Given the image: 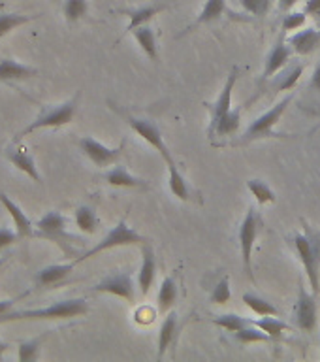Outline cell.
<instances>
[{
    "label": "cell",
    "instance_id": "6da1fadb",
    "mask_svg": "<svg viewBox=\"0 0 320 362\" xmlns=\"http://www.w3.org/2000/svg\"><path fill=\"white\" fill-rule=\"evenodd\" d=\"M89 313V304L85 298H68L53 302L47 308H36V310L8 311L0 322L13 321H61V319H76Z\"/></svg>",
    "mask_w": 320,
    "mask_h": 362
},
{
    "label": "cell",
    "instance_id": "7a4b0ae2",
    "mask_svg": "<svg viewBox=\"0 0 320 362\" xmlns=\"http://www.w3.org/2000/svg\"><path fill=\"white\" fill-rule=\"evenodd\" d=\"M294 245L298 251V257L305 268V276L309 281L313 294H319L320 291V234L319 232L307 230L298 232L294 236Z\"/></svg>",
    "mask_w": 320,
    "mask_h": 362
},
{
    "label": "cell",
    "instance_id": "3957f363",
    "mask_svg": "<svg viewBox=\"0 0 320 362\" xmlns=\"http://www.w3.org/2000/svg\"><path fill=\"white\" fill-rule=\"evenodd\" d=\"M78 102H79V93L76 96H72L70 100L62 102L59 106L47 107L44 112L40 113L38 117L34 119L32 123H28L23 130H19L13 138V144L21 141L23 138H27L36 130L42 129H59V127H64V124L72 123L73 115H76V110H78Z\"/></svg>",
    "mask_w": 320,
    "mask_h": 362
},
{
    "label": "cell",
    "instance_id": "277c9868",
    "mask_svg": "<svg viewBox=\"0 0 320 362\" xmlns=\"http://www.w3.org/2000/svg\"><path fill=\"white\" fill-rule=\"evenodd\" d=\"M146 242H149L146 236L138 234L134 228H130V226L126 225V221L121 219L117 225L113 226L112 230L107 232L106 236L102 238L100 242L96 243L95 247H90L89 251H85L83 255L76 257L73 262L79 264V262H83V260L93 259V257H96V255L104 253V251H109V249L126 247V245H143Z\"/></svg>",
    "mask_w": 320,
    "mask_h": 362
},
{
    "label": "cell",
    "instance_id": "5b68a950",
    "mask_svg": "<svg viewBox=\"0 0 320 362\" xmlns=\"http://www.w3.org/2000/svg\"><path fill=\"white\" fill-rule=\"evenodd\" d=\"M34 236L45 238L49 242L57 243L59 247L64 251L68 257H76V249L72 247V243L76 242V238L72 234H68L66 230V217L61 211H49L45 214L42 219L36 223V232Z\"/></svg>",
    "mask_w": 320,
    "mask_h": 362
},
{
    "label": "cell",
    "instance_id": "8992f818",
    "mask_svg": "<svg viewBox=\"0 0 320 362\" xmlns=\"http://www.w3.org/2000/svg\"><path fill=\"white\" fill-rule=\"evenodd\" d=\"M294 95L285 96L283 100H279L273 107H270L268 112L262 113L260 117H256L253 123L249 124L247 130H245V134H243V141H253V140H262V138H270V136H283V134H275L273 129H275V124L281 121L283 113L290 106V102H292Z\"/></svg>",
    "mask_w": 320,
    "mask_h": 362
},
{
    "label": "cell",
    "instance_id": "52a82bcc",
    "mask_svg": "<svg viewBox=\"0 0 320 362\" xmlns=\"http://www.w3.org/2000/svg\"><path fill=\"white\" fill-rule=\"evenodd\" d=\"M260 230V217L256 214V209L249 208L247 215L243 217L242 225H239V249H242V260L245 274L249 279L254 283V274H253V247L254 240L259 236Z\"/></svg>",
    "mask_w": 320,
    "mask_h": 362
},
{
    "label": "cell",
    "instance_id": "ba28073f",
    "mask_svg": "<svg viewBox=\"0 0 320 362\" xmlns=\"http://www.w3.org/2000/svg\"><path fill=\"white\" fill-rule=\"evenodd\" d=\"M124 146H126V140H123L117 147H107L104 146L102 141L90 138V136H85L79 140V149L85 153V157L89 158L90 163L96 164L98 168H106V166H112L113 163H117L119 157L123 155Z\"/></svg>",
    "mask_w": 320,
    "mask_h": 362
},
{
    "label": "cell",
    "instance_id": "9c48e42d",
    "mask_svg": "<svg viewBox=\"0 0 320 362\" xmlns=\"http://www.w3.org/2000/svg\"><path fill=\"white\" fill-rule=\"evenodd\" d=\"M123 115L126 117V123L130 124V129L134 130L138 136H141V138H143V140H146L153 149H157V151L160 153V157L164 158V163L174 160V157H172V153H170L168 146H166V141H164L162 134H160V130H158L157 124L151 123V121H147V119H140V117H134V115H129V113H123Z\"/></svg>",
    "mask_w": 320,
    "mask_h": 362
},
{
    "label": "cell",
    "instance_id": "30bf717a",
    "mask_svg": "<svg viewBox=\"0 0 320 362\" xmlns=\"http://www.w3.org/2000/svg\"><path fill=\"white\" fill-rule=\"evenodd\" d=\"M93 293L113 294V296L126 300L130 304L136 300V287L130 272H113V274L104 277L102 281L96 283L93 287Z\"/></svg>",
    "mask_w": 320,
    "mask_h": 362
},
{
    "label": "cell",
    "instance_id": "8fae6325",
    "mask_svg": "<svg viewBox=\"0 0 320 362\" xmlns=\"http://www.w3.org/2000/svg\"><path fill=\"white\" fill-rule=\"evenodd\" d=\"M315 298V294H309L304 287H300L298 302H296V308H294V322L304 332H313L316 327Z\"/></svg>",
    "mask_w": 320,
    "mask_h": 362
},
{
    "label": "cell",
    "instance_id": "7c38bea8",
    "mask_svg": "<svg viewBox=\"0 0 320 362\" xmlns=\"http://www.w3.org/2000/svg\"><path fill=\"white\" fill-rule=\"evenodd\" d=\"M237 78H239V68L237 66H232L230 74H228V78H226V83L220 90L219 98L215 100L213 106L211 107V123H209V136L213 134V129L215 124L219 123L220 117L226 115V113L232 110V95H234V87L237 83Z\"/></svg>",
    "mask_w": 320,
    "mask_h": 362
},
{
    "label": "cell",
    "instance_id": "4fadbf2b",
    "mask_svg": "<svg viewBox=\"0 0 320 362\" xmlns=\"http://www.w3.org/2000/svg\"><path fill=\"white\" fill-rule=\"evenodd\" d=\"M155 277H157V259H155L151 243L146 242L141 245V266L138 272V287L143 296H147L151 291Z\"/></svg>",
    "mask_w": 320,
    "mask_h": 362
},
{
    "label": "cell",
    "instance_id": "5bb4252c",
    "mask_svg": "<svg viewBox=\"0 0 320 362\" xmlns=\"http://www.w3.org/2000/svg\"><path fill=\"white\" fill-rule=\"evenodd\" d=\"M6 157H8V160H10L19 172L28 175V177L32 181H36V183H42V175H40L38 172V166L34 163V157L28 153L27 147H8V149H6Z\"/></svg>",
    "mask_w": 320,
    "mask_h": 362
},
{
    "label": "cell",
    "instance_id": "9a60e30c",
    "mask_svg": "<svg viewBox=\"0 0 320 362\" xmlns=\"http://www.w3.org/2000/svg\"><path fill=\"white\" fill-rule=\"evenodd\" d=\"M0 204L4 206L6 211L10 214V217L13 219V225H16V230L17 234L21 238H32L34 236V226H32V221L28 219L25 211H23L19 206H17L13 200H11L4 191H0Z\"/></svg>",
    "mask_w": 320,
    "mask_h": 362
},
{
    "label": "cell",
    "instance_id": "2e32d148",
    "mask_svg": "<svg viewBox=\"0 0 320 362\" xmlns=\"http://www.w3.org/2000/svg\"><path fill=\"white\" fill-rule=\"evenodd\" d=\"M292 47L290 45H287L283 40H279L273 47H271V51L268 53V57H266L264 61V74H262V78L268 79L271 78L273 74L279 72L285 64H287L288 61H290V57H292Z\"/></svg>",
    "mask_w": 320,
    "mask_h": 362
},
{
    "label": "cell",
    "instance_id": "e0dca14e",
    "mask_svg": "<svg viewBox=\"0 0 320 362\" xmlns=\"http://www.w3.org/2000/svg\"><path fill=\"white\" fill-rule=\"evenodd\" d=\"M76 262H68V264H51L45 266L36 274V287L47 288L53 285H59L72 274Z\"/></svg>",
    "mask_w": 320,
    "mask_h": 362
},
{
    "label": "cell",
    "instance_id": "ac0fdd59",
    "mask_svg": "<svg viewBox=\"0 0 320 362\" xmlns=\"http://www.w3.org/2000/svg\"><path fill=\"white\" fill-rule=\"evenodd\" d=\"M38 68L21 64V62L13 61V59H2L0 61V81L11 83V81H19V79H30L38 76Z\"/></svg>",
    "mask_w": 320,
    "mask_h": 362
},
{
    "label": "cell",
    "instance_id": "d6986e66",
    "mask_svg": "<svg viewBox=\"0 0 320 362\" xmlns=\"http://www.w3.org/2000/svg\"><path fill=\"white\" fill-rule=\"evenodd\" d=\"M288 44L298 55H309L320 45V30H316V28L300 30L288 38Z\"/></svg>",
    "mask_w": 320,
    "mask_h": 362
},
{
    "label": "cell",
    "instance_id": "ffe728a7",
    "mask_svg": "<svg viewBox=\"0 0 320 362\" xmlns=\"http://www.w3.org/2000/svg\"><path fill=\"white\" fill-rule=\"evenodd\" d=\"M226 11V0H206V4H203L202 11H200V16L196 17V21L189 25V27L179 34L181 36H185V34L192 33L194 28L200 27V25H208V23H213L217 19H220V16Z\"/></svg>",
    "mask_w": 320,
    "mask_h": 362
},
{
    "label": "cell",
    "instance_id": "44dd1931",
    "mask_svg": "<svg viewBox=\"0 0 320 362\" xmlns=\"http://www.w3.org/2000/svg\"><path fill=\"white\" fill-rule=\"evenodd\" d=\"M106 181L113 187H126V189H149V183L141 177H136L124 168V166H115L106 174Z\"/></svg>",
    "mask_w": 320,
    "mask_h": 362
},
{
    "label": "cell",
    "instance_id": "7402d4cb",
    "mask_svg": "<svg viewBox=\"0 0 320 362\" xmlns=\"http://www.w3.org/2000/svg\"><path fill=\"white\" fill-rule=\"evenodd\" d=\"M168 8V6L164 4H151V6H143V8H138V10H123V13L130 17L129 27H126V33H132L134 28L141 27V25H147V23L151 21L153 17L160 13Z\"/></svg>",
    "mask_w": 320,
    "mask_h": 362
},
{
    "label": "cell",
    "instance_id": "603a6c76",
    "mask_svg": "<svg viewBox=\"0 0 320 362\" xmlns=\"http://www.w3.org/2000/svg\"><path fill=\"white\" fill-rule=\"evenodd\" d=\"M168 164V185H170V191H172V194L174 197H177L179 200H183V202H186V200H191V187H189V183H186V180L183 177V174L179 172V168H177V164H175V160H170Z\"/></svg>",
    "mask_w": 320,
    "mask_h": 362
},
{
    "label": "cell",
    "instance_id": "cb8c5ba5",
    "mask_svg": "<svg viewBox=\"0 0 320 362\" xmlns=\"http://www.w3.org/2000/svg\"><path fill=\"white\" fill-rule=\"evenodd\" d=\"M132 36L138 42L143 53H146L151 61L157 62L158 61V45H157V36L153 33L151 27H147V25H141V27L134 28L132 30Z\"/></svg>",
    "mask_w": 320,
    "mask_h": 362
},
{
    "label": "cell",
    "instance_id": "d4e9b609",
    "mask_svg": "<svg viewBox=\"0 0 320 362\" xmlns=\"http://www.w3.org/2000/svg\"><path fill=\"white\" fill-rule=\"evenodd\" d=\"M175 332H177V315L175 313H168V317L164 319L162 327L158 330V361H162V356L166 355V351H168V347L174 341Z\"/></svg>",
    "mask_w": 320,
    "mask_h": 362
},
{
    "label": "cell",
    "instance_id": "484cf974",
    "mask_svg": "<svg viewBox=\"0 0 320 362\" xmlns=\"http://www.w3.org/2000/svg\"><path fill=\"white\" fill-rule=\"evenodd\" d=\"M175 300H177V287H175V279L172 276L164 277L162 285L158 288L157 294V305L158 311L168 315V311L175 305Z\"/></svg>",
    "mask_w": 320,
    "mask_h": 362
},
{
    "label": "cell",
    "instance_id": "4316f807",
    "mask_svg": "<svg viewBox=\"0 0 320 362\" xmlns=\"http://www.w3.org/2000/svg\"><path fill=\"white\" fill-rule=\"evenodd\" d=\"M242 112H243V107H232L230 112L226 113V115H223L219 123L215 124L213 134L217 136L236 134L237 130H239V124H242Z\"/></svg>",
    "mask_w": 320,
    "mask_h": 362
},
{
    "label": "cell",
    "instance_id": "83f0119b",
    "mask_svg": "<svg viewBox=\"0 0 320 362\" xmlns=\"http://www.w3.org/2000/svg\"><path fill=\"white\" fill-rule=\"evenodd\" d=\"M73 221H76V226L79 230L85 232V234H95L98 230V217H96V211L90 206H79L76 209V215H73Z\"/></svg>",
    "mask_w": 320,
    "mask_h": 362
},
{
    "label": "cell",
    "instance_id": "f1b7e54d",
    "mask_svg": "<svg viewBox=\"0 0 320 362\" xmlns=\"http://www.w3.org/2000/svg\"><path fill=\"white\" fill-rule=\"evenodd\" d=\"M254 327H259L260 330H264L271 339H281L283 332L288 330V322L281 321L277 315H264L262 319L253 321Z\"/></svg>",
    "mask_w": 320,
    "mask_h": 362
},
{
    "label": "cell",
    "instance_id": "f546056e",
    "mask_svg": "<svg viewBox=\"0 0 320 362\" xmlns=\"http://www.w3.org/2000/svg\"><path fill=\"white\" fill-rule=\"evenodd\" d=\"M47 336H49V332L42 334L40 338L28 339V341H23V344H19V351H17V358H19V361H21V362L38 361L40 349H42V344H44Z\"/></svg>",
    "mask_w": 320,
    "mask_h": 362
},
{
    "label": "cell",
    "instance_id": "4dcf8cb0",
    "mask_svg": "<svg viewBox=\"0 0 320 362\" xmlns=\"http://www.w3.org/2000/svg\"><path fill=\"white\" fill-rule=\"evenodd\" d=\"M243 302L251 308V310L256 313L259 317L264 315H279V310H277L275 305L270 304L268 300L260 298L259 294L254 293H245L243 294Z\"/></svg>",
    "mask_w": 320,
    "mask_h": 362
},
{
    "label": "cell",
    "instance_id": "1f68e13d",
    "mask_svg": "<svg viewBox=\"0 0 320 362\" xmlns=\"http://www.w3.org/2000/svg\"><path fill=\"white\" fill-rule=\"evenodd\" d=\"M234 338L239 344L247 345V344H259V341H271V338L264 330H260L259 327H254L253 322L247 325V327L239 328L237 332H234Z\"/></svg>",
    "mask_w": 320,
    "mask_h": 362
},
{
    "label": "cell",
    "instance_id": "d6a6232c",
    "mask_svg": "<svg viewBox=\"0 0 320 362\" xmlns=\"http://www.w3.org/2000/svg\"><path fill=\"white\" fill-rule=\"evenodd\" d=\"M247 189L249 192L253 194L259 204H271L275 202V192L271 191V187L268 183L260 180H249L247 181Z\"/></svg>",
    "mask_w": 320,
    "mask_h": 362
},
{
    "label": "cell",
    "instance_id": "836d02e7",
    "mask_svg": "<svg viewBox=\"0 0 320 362\" xmlns=\"http://www.w3.org/2000/svg\"><path fill=\"white\" fill-rule=\"evenodd\" d=\"M62 11H64V17H66L68 23H76L87 16L89 4H87V0H64Z\"/></svg>",
    "mask_w": 320,
    "mask_h": 362
},
{
    "label": "cell",
    "instance_id": "e575fe53",
    "mask_svg": "<svg viewBox=\"0 0 320 362\" xmlns=\"http://www.w3.org/2000/svg\"><path fill=\"white\" fill-rule=\"evenodd\" d=\"M32 21V16H21V13H0V38L16 30L21 25Z\"/></svg>",
    "mask_w": 320,
    "mask_h": 362
},
{
    "label": "cell",
    "instance_id": "d590c367",
    "mask_svg": "<svg viewBox=\"0 0 320 362\" xmlns=\"http://www.w3.org/2000/svg\"><path fill=\"white\" fill-rule=\"evenodd\" d=\"M215 325L220 328H225V330H228V332H237L239 328L247 327V325H251L253 321H249V319H245V317L237 315V313H225V315H219L217 319H215Z\"/></svg>",
    "mask_w": 320,
    "mask_h": 362
},
{
    "label": "cell",
    "instance_id": "8d00e7d4",
    "mask_svg": "<svg viewBox=\"0 0 320 362\" xmlns=\"http://www.w3.org/2000/svg\"><path fill=\"white\" fill-rule=\"evenodd\" d=\"M302 74H304V64H296L292 70H288L287 74H283L279 81H277V89L279 90H290L296 87V83L302 78Z\"/></svg>",
    "mask_w": 320,
    "mask_h": 362
},
{
    "label": "cell",
    "instance_id": "74e56055",
    "mask_svg": "<svg viewBox=\"0 0 320 362\" xmlns=\"http://www.w3.org/2000/svg\"><path fill=\"white\" fill-rule=\"evenodd\" d=\"M232 298V291H230V277H223L217 285H215L213 293H211V302L219 305L228 304Z\"/></svg>",
    "mask_w": 320,
    "mask_h": 362
},
{
    "label": "cell",
    "instance_id": "f35d334b",
    "mask_svg": "<svg viewBox=\"0 0 320 362\" xmlns=\"http://www.w3.org/2000/svg\"><path fill=\"white\" fill-rule=\"evenodd\" d=\"M239 6L254 17H264L271 8V0H239Z\"/></svg>",
    "mask_w": 320,
    "mask_h": 362
},
{
    "label": "cell",
    "instance_id": "ab89813d",
    "mask_svg": "<svg viewBox=\"0 0 320 362\" xmlns=\"http://www.w3.org/2000/svg\"><path fill=\"white\" fill-rule=\"evenodd\" d=\"M305 21H307V13H305V11H290V13L287 11V16H285V19H283L281 28L285 30V33L298 30V28L304 27Z\"/></svg>",
    "mask_w": 320,
    "mask_h": 362
},
{
    "label": "cell",
    "instance_id": "60d3db41",
    "mask_svg": "<svg viewBox=\"0 0 320 362\" xmlns=\"http://www.w3.org/2000/svg\"><path fill=\"white\" fill-rule=\"evenodd\" d=\"M19 234L17 230H10V228H6V226H0V251L6 247H10L13 243H17L19 240Z\"/></svg>",
    "mask_w": 320,
    "mask_h": 362
},
{
    "label": "cell",
    "instance_id": "b9f144b4",
    "mask_svg": "<svg viewBox=\"0 0 320 362\" xmlns=\"http://www.w3.org/2000/svg\"><path fill=\"white\" fill-rule=\"evenodd\" d=\"M304 11L307 16H313L319 19L320 17V0H307L304 6Z\"/></svg>",
    "mask_w": 320,
    "mask_h": 362
},
{
    "label": "cell",
    "instance_id": "7bdbcfd3",
    "mask_svg": "<svg viewBox=\"0 0 320 362\" xmlns=\"http://www.w3.org/2000/svg\"><path fill=\"white\" fill-rule=\"evenodd\" d=\"M21 298H25V296H17V298H10V300H0V319H2V317H4L6 313L13 308V305H16L17 300H21Z\"/></svg>",
    "mask_w": 320,
    "mask_h": 362
},
{
    "label": "cell",
    "instance_id": "ee69618b",
    "mask_svg": "<svg viewBox=\"0 0 320 362\" xmlns=\"http://www.w3.org/2000/svg\"><path fill=\"white\" fill-rule=\"evenodd\" d=\"M311 87L315 90H320V62L315 66V72L311 76Z\"/></svg>",
    "mask_w": 320,
    "mask_h": 362
},
{
    "label": "cell",
    "instance_id": "f6af8a7d",
    "mask_svg": "<svg viewBox=\"0 0 320 362\" xmlns=\"http://www.w3.org/2000/svg\"><path fill=\"white\" fill-rule=\"evenodd\" d=\"M296 2H298V0H279V10L287 13V11H290L294 6H296Z\"/></svg>",
    "mask_w": 320,
    "mask_h": 362
},
{
    "label": "cell",
    "instance_id": "bcb514c9",
    "mask_svg": "<svg viewBox=\"0 0 320 362\" xmlns=\"http://www.w3.org/2000/svg\"><path fill=\"white\" fill-rule=\"evenodd\" d=\"M10 349V345L6 344V341H2V339H0V361H2V356H4V353L6 351Z\"/></svg>",
    "mask_w": 320,
    "mask_h": 362
},
{
    "label": "cell",
    "instance_id": "7dc6e473",
    "mask_svg": "<svg viewBox=\"0 0 320 362\" xmlns=\"http://www.w3.org/2000/svg\"><path fill=\"white\" fill-rule=\"evenodd\" d=\"M6 260H8V259H6V257H2V259H0V268H2V266L6 264Z\"/></svg>",
    "mask_w": 320,
    "mask_h": 362
},
{
    "label": "cell",
    "instance_id": "c3c4849f",
    "mask_svg": "<svg viewBox=\"0 0 320 362\" xmlns=\"http://www.w3.org/2000/svg\"><path fill=\"white\" fill-rule=\"evenodd\" d=\"M320 129V123L319 124H316V127H315V129H313V130H311V134H313V132H316V130H319Z\"/></svg>",
    "mask_w": 320,
    "mask_h": 362
},
{
    "label": "cell",
    "instance_id": "681fc988",
    "mask_svg": "<svg viewBox=\"0 0 320 362\" xmlns=\"http://www.w3.org/2000/svg\"><path fill=\"white\" fill-rule=\"evenodd\" d=\"M0 8H4V2H2V0H0Z\"/></svg>",
    "mask_w": 320,
    "mask_h": 362
}]
</instances>
